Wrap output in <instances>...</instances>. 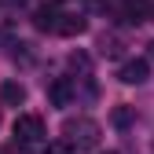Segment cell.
I'll use <instances>...</instances> for the list:
<instances>
[{"instance_id":"cell-12","label":"cell","mask_w":154,"mask_h":154,"mask_svg":"<svg viewBox=\"0 0 154 154\" xmlns=\"http://www.w3.org/2000/svg\"><path fill=\"white\" fill-rule=\"evenodd\" d=\"M150 18H154V11H150Z\"/></svg>"},{"instance_id":"cell-2","label":"cell","mask_w":154,"mask_h":154,"mask_svg":"<svg viewBox=\"0 0 154 154\" xmlns=\"http://www.w3.org/2000/svg\"><path fill=\"white\" fill-rule=\"evenodd\" d=\"M15 140H18V143H37V140H44V121L37 118V114H18V118H15Z\"/></svg>"},{"instance_id":"cell-8","label":"cell","mask_w":154,"mask_h":154,"mask_svg":"<svg viewBox=\"0 0 154 154\" xmlns=\"http://www.w3.org/2000/svg\"><path fill=\"white\" fill-rule=\"evenodd\" d=\"M143 15H147L143 0H125V22H143Z\"/></svg>"},{"instance_id":"cell-3","label":"cell","mask_w":154,"mask_h":154,"mask_svg":"<svg viewBox=\"0 0 154 154\" xmlns=\"http://www.w3.org/2000/svg\"><path fill=\"white\" fill-rule=\"evenodd\" d=\"M147 73H150L147 59H128V63L118 70V77H121L125 85H143V81H147Z\"/></svg>"},{"instance_id":"cell-11","label":"cell","mask_w":154,"mask_h":154,"mask_svg":"<svg viewBox=\"0 0 154 154\" xmlns=\"http://www.w3.org/2000/svg\"><path fill=\"white\" fill-rule=\"evenodd\" d=\"M70 66L73 70H88V59H85V55H70Z\"/></svg>"},{"instance_id":"cell-4","label":"cell","mask_w":154,"mask_h":154,"mask_svg":"<svg viewBox=\"0 0 154 154\" xmlns=\"http://www.w3.org/2000/svg\"><path fill=\"white\" fill-rule=\"evenodd\" d=\"M0 103H4V106H22L26 103V88L18 81H4V85H0Z\"/></svg>"},{"instance_id":"cell-6","label":"cell","mask_w":154,"mask_h":154,"mask_svg":"<svg viewBox=\"0 0 154 154\" xmlns=\"http://www.w3.org/2000/svg\"><path fill=\"white\" fill-rule=\"evenodd\" d=\"M70 95H73V88H70L66 77H59V81H51V85H48V99H51L55 106H66V103H70Z\"/></svg>"},{"instance_id":"cell-1","label":"cell","mask_w":154,"mask_h":154,"mask_svg":"<svg viewBox=\"0 0 154 154\" xmlns=\"http://www.w3.org/2000/svg\"><path fill=\"white\" fill-rule=\"evenodd\" d=\"M66 136L73 147H95L99 143V125L88 121V118H77V121H66Z\"/></svg>"},{"instance_id":"cell-5","label":"cell","mask_w":154,"mask_h":154,"mask_svg":"<svg viewBox=\"0 0 154 154\" xmlns=\"http://www.w3.org/2000/svg\"><path fill=\"white\" fill-rule=\"evenodd\" d=\"M85 29H88V22H85L81 15H59V29H55V33H63V37H81Z\"/></svg>"},{"instance_id":"cell-10","label":"cell","mask_w":154,"mask_h":154,"mask_svg":"<svg viewBox=\"0 0 154 154\" xmlns=\"http://www.w3.org/2000/svg\"><path fill=\"white\" fill-rule=\"evenodd\" d=\"M44 154H73V143L70 140H55V143L44 147Z\"/></svg>"},{"instance_id":"cell-9","label":"cell","mask_w":154,"mask_h":154,"mask_svg":"<svg viewBox=\"0 0 154 154\" xmlns=\"http://www.w3.org/2000/svg\"><path fill=\"white\" fill-rule=\"evenodd\" d=\"M110 121L118 125V128H128V125H132V110H128V106H114V114H110Z\"/></svg>"},{"instance_id":"cell-7","label":"cell","mask_w":154,"mask_h":154,"mask_svg":"<svg viewBox=\"0 0 154 154\" xmlns=\"http://www.w3.org/2000/svg\"><path fill=\"white\" fill-rule=\"evenodd\" d=\"M33 26L37 29H59V15H55V8H37Z\"/></svg>"},{"instance_id":"cell-13","label":"cell","mask_w":154,"mask_h":154,"mask_svg":"<svg viewBox=\"0 0 154 154\" xmlns=\"http://www.w3.org/2000/svg\"><path fill=\"white\" fill-rule=\"evenodd\" d=\"M110 154H114V150H110Z\"/></svg>"}]
</instances>
